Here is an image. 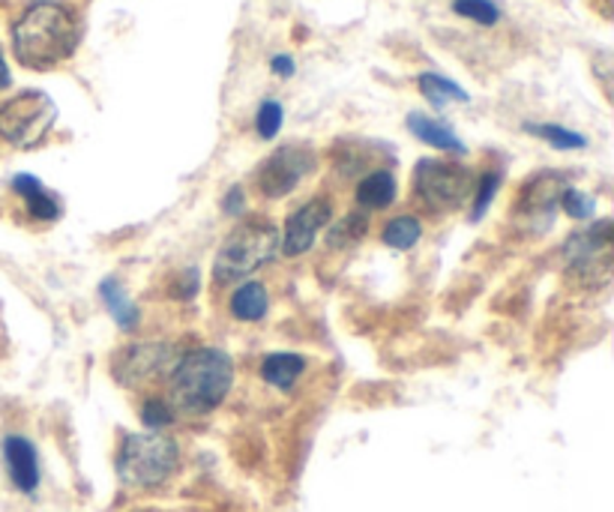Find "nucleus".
Returning <instances> with one entry per match:
<instances>
[{
	"mask_svg": "<svg viewBox=\"0 0 614 512\" xmlns=\"http://www.w3.org/2000/svg\"><path fill=\"white\" fill-rule=\"evenodd\" d=\"M612 220H596L588 228L570 234V241L563 243V258L567 267L579 276H591L608 273V262H612Z\"/></svg>",
	"mask_w": 614,
	"mask_h": 512,
	"instance_id": "1a4fd4ad",
	"label": "nucleus"
},
{
	"mask_svg": "<svg viewBox=\"0 0 614 512\" xmlns=\"http://www.w3.org/2000/svg\"><path fill=\"white\" fill-rule=\"evenodd\" d=\"M174 419H177V410H174V405H171L169 398H144V405H141V423H144L150 431H165L169 426H174Z\"/></svg>",
	"mask_w": 614,
	"mask_h": 512,
	"instance_id": "b1692460",
	"label": "nucleus"
},
{
	"mask_svg": "<svg viewBox=\"0 0 614 512\" xmlns=\"http://www.w3.org/2000/svg\"><path fill=\"white\" fill-rule=\"evenodd\" d=\"M282 246V234L273 222L252 220L237 225V228L225 237V243L216 252L213 262V282L216 285H231L240 282L246 276H252L255 270H261L273 262Z\"/></svg>",
	"mask_w": 614,
	"mask_h": 512,
	"instance_id": "20e7f679",
	"label": "nucleus"
},
{
	"mask_svg": "<svg viewBox=\"0 0 614 512\" xmlns=\"http://www.w3.org/2000/svg\"><path fill=\"white\" fill-rule=\"evenodd\" d=\"M453 12L474 21L480 28H495L500 21V10L495 0H453Z\"/></svg>",
	"mask_w": 614,
	"mask_h": 512,
	"instance_id": "5701e85b",
	"label": "nucleus"
},
{
	"mask_svg": "<svg viewBox=\"0 0 614 512\" xmlns=\"http://www.w3.org/2000/svg\"><path fill=\"white\" fill-rule=\"evenodd\" d=\"M82 42V24L64 0H36L12 24V52L24 70L45 73L69 61Z\"/></svg>",
	"mask_w": 614,
	"mask_h": 512,
	"instance_id": "f257e3e1",
	"label": "nucleus"
},
{
	"mask_svg": "<svg viewBox=\"0 0 614 512\" xmlns=\"http://www.w3.org/2000/svg\"><path fill=\"white\" fill-rule=\"evenodd\" d=\"M12 84L10 66H7V57H3V49H0V90H7Z\"/></svg>",
	"mask_w": 614,
	"mask_h": 512,
	"instance_id": "7c9ffc66",
	"label": "nucleus"
},
{
	"mask_svg": "<svg viewBox=\"0 0 614 512\" xmlns=\"http://www.w3.org/2000/svg\"><path fill=\"white\" fill-rule=\"evenodd\" d=\"M366 231H369V216H366L363 210H354V213H348L345 220L336 222V225L330 228V249H351L354 243H360L363 237H366Z\"/></svg>",
	"mask_w": 614,
	"mask_h": 512,
	"instance_id": "4be33fe9",
	"label": "nucleus"
},
{
	"mask_svg": "<svg viewBox=\"0 0 614 512\" xmlns=\"http://www.w3.org/2000/svg\"><path fill=\"white\" fill-rule=\"evenodd\" d=\"M417 87H420V94L426 96V103L432 105V108H446V105L453 103H467L471 96H467L465 87H459L455 82L444 78V75L438 73H423L417 78Z\"/></svg>",
	"mask_w": 614,
	"mask_h": 512,
	"instance_id": "6ab92c4d",
	"label": "nucleus"
},
{
	"mask_svg": "<svg viewBox=\"0 0 614 512\" xmlns=\"http://www.w3.org/2000/svg\"><path fill=\"white\" fill-rule=\"evenodd\" d=\"M333 220V204L330 199H312L303 207H297L286 220V231H282V246L279 252L286 258H300L306 255L315 241H319L321 228H327Z\"/></svg>",
	"mask_w": 614,
	"mask_h": 512,
	"instance_id": "9b49d317",
	"label": "nucleus"
},
{
	"mask_svg": "<svg viewBox=\"0 0 614 512\" xmlns=\"http://www.w3.org/2000/svg\"><path fill=\"white\" fill-rule=\"evenodd\" d=\"M399 195V183L392 178V171H369L357 183V204L363 210H387Z\"/></svg>",
	"mask_w": 614,
	"mask_h": 512,
	"instance_id": "dca6fc26",
	"label": "nucleus"
},
{
	"mask_svg": "<svg viewBox=\"0 0 614 512\" xmlns=\"http://www.w3.org/2000/svg\"><path fill=\"white\" fill-rule=\"evenodd\" d=\"M234 387L231 356L219 348H192L169 372L171 405L190 417H204L223 405Z\"/></svg>",
	"mask_w": 614,
	"mask_h": 512,
	"instance_id": "f03ea898",
	"label": "nucleus"
},
{
	"mask_svg": "<svg viewBox=\"0 0 614 512\" xmlns=\"http://www.w3.org/2000/svg\"><path fill=\"white\" fill-rule=\"evenodd\" d=\"M570 186L563 174H554V171H546V174H537L525 183V189L516 199V207L513 213L519 216L521 222H530L534 231L549 228L551 220H554V210L561 207V195L563 189Z\"/></svg>",
	"mask_w": 614,
	"mask_h": 512,
	"instance_id": "9d476101",
	"label": "nucleus"
},
{
	"mask_svg": "<svg viewBox=\"0 0 614 512\" xmlns=\"http://www.w3.org/2000/svg\"><path fill=\"white\" fill-rule=\"evenodd\" d=\"M57 120V105L43 90H24L0 105V138L12 147L40 145Z\"/></svg>",
	"mask_w": 614,
	"mask_h": 512,
	"instance_id": "423d86ee",
	"label": "nucleus"
},
{
	"mask_svg": "<svg viewBox=\"0 0 614 512\" xmlns=\"http://www.w3.org/2000/svg\"><path fill=\"white\" fill-rule=\"evenodd\" d=\"M181 468L177 440L162 431H138L120 440L115 456V471L129 489H160Z\"/></svg>",
	"mask_w": 614,
	"mask_h": 512,
	"instance_id": "7ed1b4c3",
	"label": "nucleus"
},
{
	"mask_svg": "<svg viewBox=\"0 0 614 512\" xmlns=\"http://www.w3.org/2000/svg\"><path fill=\"white\" fill-rule=\"evenodd\" d=\"M12 192L24 201L28 216L40 222H54L61 216V201L54 199L52 192L33 178V174H15L12 178Z\"/></svg>",
	"mask_w": 614,
	"mask_h": 512,
	"instance_id": "4468645a",
	"label": "nucleus"
},
{
	"mask_svg": "<svg viewBox=\"0 0 614 512\" xmlns=\"http://www.w3.org/2000/svg\"><path fill=\"white\" fill-rule=\"evenodd\" d=\"M405 124H408V132H411L417 141H423V145L434 147V150L455 153V157H465L467 153L465 141L455 136L453 126H446L444 120H438V117H429L423 115V111H411Z\"/></svg>",
	"mask_w": 614,
	"mask_h": 512,
	"instance_id": "ddd939ff",
	"label": "nucleus"
},
{
	"mask_svg": "<svg viewBox=\"0 0 614 512\" xmlns=\"http://www.w3.org/2000/svg\"><path fill=\"white\" fill-rule=\"evenodd\" d=\"M561 210L570 216V220H593L596 213V199L582 192V189L567 186L561 195Z\"/></svg>",
	"mask_w": 614,
	"mask_h": 512,
	"instance_id": "bb28decb",
	"label": "nucleus"
},
{
	"mask_svg": "<svg viewBox=\"0 0 614 512\" xmlns=\"http://www.w3.org/2000/svg\"><path fill=\"white\" fill-rule=\"evenodd\" d=\"M198 288H202V273H198V267H186V270L181 273V279L174 282V297L177 300H192L195 294H198Z\"/></svg>",
	"mask_w": 614,
	"mask_h": 512,
	"instance_id": "cd10ccee",
	"label": "nucleus"
},
{
	"mask_svg": "<svg viewBox=\"0 0 614 512\" xmlns=\"http://www.w3.org/2000/svg\"><path fill=\"white\" fill-rule=\"evenodd\" d=\"M270 70H273L279 78H291L297 73V63L294 57H288V54H276L273 61H270Z\"/></svg>",
	"mask_w": 614,
	"mask_h": 512,
	"instance_id": "c756f323",
	"label": "nucleus"
},
{
	"mask_svg": "<svg viewBox=\"0 0 614 512\" xmlns=\"http://www.w3.org/2000/svg\"><path fill=\"white\" fill-rule=\"evenodd\" d=\"M413 192L432 213H455L474 195L471 168L446 159H420L413 168Z\"/></svg>",
	"mask_w": 614,
	"mask_h": 512,
	"instance_id": "39448f33",
	"label": "nucleus"
},
{
	"mask_svg": "<svg viewBox=\"0 0 614 512\" xmlns=\"http://www.w3.org/2000/svg\"><path fill=\"white\" fill-rule=\"evenodd\" d=\"M267 309H270V294L261 282H244L240 288H234L231 314L237 321H244V324L265 321Z\"/></svg>",
	"mask_w": 614,
	"mask_h": 512,
	"instance_id": "f3484780",
	"label": "nucleus"
},
{
	"mask_svg": "<svg viewBox=\"0 0 614 512\" xmlns=\"http://www.w3.org/2000/svg\"><path fill=\"white\" fill-rule=\"evenodd\" d=\"M303 372H306V356L291 354V351L265 356V363H261V381L273 390H291Z\"/></svg>",
	"mask_w": 614,
	"mask_h": 512,
	"instance_id": "2eb2a0df",
	"label": "nucleus"
},
{
	"mask_svg": "<svg viewBox=\"0 0 614 512\" xmlns=\"http://www.w3.org/2000/svg\"><path fill=\"white\" fill-rule=\"evenodd\" d=\"M381 241L384 246H390V249H413L417 243L423 241V222L417 220V216H396V220H390L384 225Z\"/></svg>",
	"mask_w": 614,
	"mask_h": 512,
	"instance_id": "aec40b11",
	"label": "nucleus"
},
{
	"mask_svg": "<svg viewBox=\"0 0 614 512\" xmlns=\"http://www.w3.org/2000/svg\"><path fill=\"white\" fill-rule=\"evenodd\" d=\"M319 168L315 150L306 145H286L273 150L255 171V186L265 199H286Z\"/></svg>",
	"mask_w": 614,
	"mask_h": 512,
	"instance_id": "0eeeda50",
	"label": "nucleus"
},
{
	"mask_svg": "<svg viewBox=\"0 0 614 512\" xmlns=\"http://www.w3.org/2000/svg\"><path fill=\"white\" fill-rule=\"evenodd\" d=\"M99 300L106 303L108 314L115 318L117 327H120L123 333H132V330H136V327H138V306L129 300L127 291H123V285L117 282L115 276L103 279V285H99Z\"/></svg>",
	"mask_w": 614,
	"mask_h": 512,
	"instance_id": "a211bd4d",
	"label": "nucleus"
},
{
	"mask_svg": "<svg viewBox=\"0 0 614 512\" xmlns=\"http://www.w3.org/2000/svg\"><path fill=\"white\" fill-rule=\"evenodd\" d=\"M0 452H3L12 489H19L22 494L36 492L43 471H40V452L33 447V440L24 435H7L0 444Z\"/></svg>",
	"mask_w": 614,
	"mask_h": 512,
	"instance_id": "f8f14e48",
	"label": "nucleus"
},
{
	"mask_svg": "<svg viewBox=\"0 0 614 512\" xmlns=\"http://www.w3.org/2000/svg\"><path fill=\"white\" fill-rule=\"evenodd\" d=\"M174 363H177V351L169 342H136L115 356L111 372L123 387H141L144 381H153L157 375H169Z\"/></svg>",
	"mask_w": 614,
	"mask_h": 512,
	"instance_id": "6e6552de",
	"label": "nucleus"
},
{
	"mask_svg": "<svg viewBox=\"0 0 614 512\" xmlns=\"http://www.w3.org/2000/svg\"><path fill=\"white\" fill-rule=\"evenodd\" d=\"M225 216H244L246 213V192L240 186H231L223 199Z\"/></svg>",
	"mask_w": 614,
	"mask_h": 512,
	"instance_id": "c85d7f7f",
	"label": "nucleus"
},
{
	"mask_svg": "<svg viewBox=\"0 0 614 512\" xmlns=\"http://www.w3.org/2000/svg\"><path fill=\"white\" fill-rule=\"evenodd\" d=\"M286 124V108L279 99H265L258 105V115H255V129L265 141H273L279 136V129Z\"/></svg>",
	"mask_w": 614,
	"mask_h": 512,
	"instance_id": "393cba45",
	"label": "nucleus"
},
{
	"mask_svg": "<svg viewBox=\"0 0 614 512\" xmlns=\"http://www.w3.org/2000/svg\"><path fill=\"white\" fill-rule=\"evenodd\" d=\"M498 186H500V174L498 171H488V174H483V178L474 183V204H471V220L480 222L483 216H486V210L492 207V201H495V195H498Z\"/></svg>",
	"mask_w": 614,
	"mask_h": 512,
	"instance_id": "a878e982",
	"label": "nucleus"
},
{
	"mask_svg": "<svg viewBox=\"0 0 614 512\" xmlns=\"http://www.w3.org/2000/svg\"><path fill=\"white\" fill-rule=\"evenodd\" d=\"M521 129H525L528 136L542 138V141L554 147V150H584V147H588V138H584L582 132H572L567 126L534 124V120H528Z\"/></svg>",
	"mask_w": 614,
	"mask_h": 512,
	"instance_id": "412c9836",
	"label": "nucleus"
}]
</instances>
